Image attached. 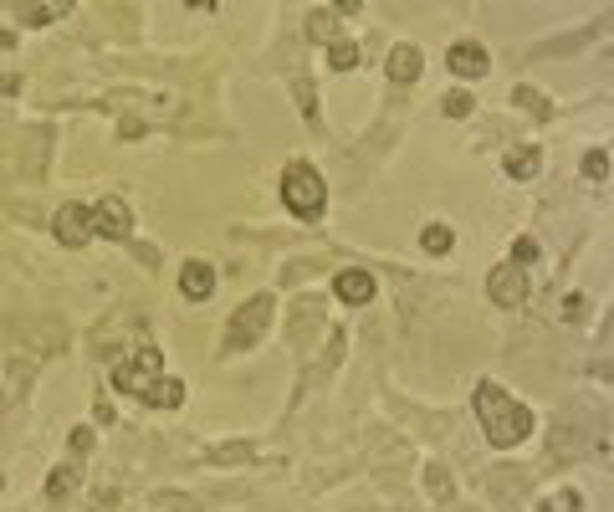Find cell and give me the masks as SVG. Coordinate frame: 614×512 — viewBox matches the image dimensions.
<instances>
[{
    "instance_id": "6da1fadb",
    "label": "cell",
    "mask_w": 614,
    "mask_h": 512,
    "mask_svg": "<svg viewBox=\"0 0 614 512\" xmlns=\"http://www.w3.org/2000/svg\"><path fill=\"white\" fill-rule=\"evenodd\" d=\"M471 405H476V420H481V431H487V441L497 451H512L533 436V410L512 400V390H502L497 379H481L476 390H471Z\"/></svg>"
},
{
    "instance_id": "7a4b0ae2",
    "label": "cell",
    "mask_w": 614,
    "mask_h": 512,
    "mask_svg": "<svg viewBox=\"0 0 614 512\" xmlns=\"http://www.w3.org/2000/svg\"><path fill=\"white\" fill-rule=\"evenodd\" d=\"M277 190H282V205H287L292 221H302V226H318V221H323V210H328V180H323L318 164L287 159Z\"/></svg>"
},
{
    "instance_id": "3957f363",
    "label": "cell",
    "mask_w": 614,
    "mask_h": 512,
    "mask_svg": "<svg viewBox=\"0 0 614 512\" xmlns=\"http://www.w3.org/2000/svg\"><path fill=\"white\" fill-rule=\"evenodd\" d=\"M272 318H277V297L272 292H251L246 303L226 318V333H221V359L226 354H251L261 338H267V328H272Z\"/></svg>"
},
{
    "instance_id": "277c9868",
    "label": "cell",
    "mask_w": 614,
    "mask_h": 512,
    "mask_svg": "<svg viewBox=\"0 0 614 512\" xmlns=\"http://www.w3.org/2000/svg\"><path fill=\"white\" fill-rule=\"evenodd\" d=\"M159 374H164V349H159V344H139L128 359H118V364H113V390L139 400Z\"/></svg>"
},
{
    "instance_id": "5b68a950",
    "label": "cell",
    "mask_w": 614,
    "mask_h": 512,
    "mask_svg": "<svg viewBox=\"0 0 614 512\" xmlns=\"http://www.w3.org/2000/svg\"><path fill=\"white\" fill-rule=\"evenodd\" d=\"M528 292H533L528 267L502 262V267H492V272H487V297H492L497 308H522V303H528Z\"/></svg>"
},
{
    "instance_id": "8992f818",
    "label": "cell",
    "mask_w": 614,
    "mask_h": 512,
    "mask_svg": "<svg viewBox=\"0 0 614 512\" xmlns=\"http://www.w3.org/2000/svg\"><path fill=\"white\" fill-rule=\"evenodd\" d=\"M128 241L134 236V210H128V200L123 195H103L98 205H93V241Z\"/></svg>"
},
{
    "instance_id": "52a82bcc",
    "label": "cell",
    "mask_w": 614,
    "mask_h": 512,
    "mask_svg": "<svg viewBox=\"0 0 614 512\" xmlns=\"http://www.w3.org/2000/svg\"><path fill=\"white\" fill-rule=\"evenodd\" d=\"M52 236L67 246V251H77V246H87L93 241V205H82V200H67L57 216H52Z\"/></svg>"
},
{
    "instance_id": "ba28073f",
    "label": "cell",
    "mask_w": 614,
    "mask_h": 512,
    "mask_svg": "<svg viewBox=\"0 0 614 512\" xmlns=\"http://www.w3.org/2000/svg\"><path fill=\"white\" fill-rule=\"evenodd\" d=\"M446 67H451L461 82H481V77L492 72V52L481 47V41L461 36V41H451V47H446Z\"/></svg>"
},
{
    "instance_id": "9c48e42d",
    "label": "cell",
    "mask_w": 614,
    "mask_h": 512,
    "mask_svg": "<svg viewBox=\"0 0 614 512\" xmlns=\"http://www.w3.org/2000/svg\"><path fill=\"white\" fill-rule=\"evenodd\" d=\"M374 292H379V282H374V272H364V267H343V272L333 277V297H338L343 308H369Z\"/></svg>"
},
{
    "instance_id": "30bf717a",
    "label": "cell",
    "mask_w": 614,
    "mask_h": 512,
    "mask_svg": "<svg viewBox=\"0 0 614 512\" xmlns=\"http://www.w3.org/2000/svg\"><path fill=\"white\" fill-rule=\"evenodd\" d=\"M215 282H221V272H215L205 256H190V262L180 267V297H185V303H210Z\"/></svg>"
},
{
    "instance_id": "8fae6325",
    "label": "cell",
    "mask_w": 614,
    "mask_h": 512,
    "mask_svg": "<svg viewBox=\"0 0 614 512\" xmlns=\"http://www.w3.org/2000/svg\"><path fill=\"white\" fill-rule=\"evenodd\" d=\"M420 72H425V52L415 47V41H394L389 57H384V82H400V88H410Z\"/></svg>"
},
{
    "instance_id": "7c38bea8",
    "label": "cell",
    "mask_w": 614,
    "mask_h": 512,
    "mask_svg": "<svg viewBox=\"0 0 614 512\" xmlns=\"http://www.w3.org/2000/svg\"><path fill=\"white\" fill-rule=\"evenodd\" d=\"M502 169H507L512 185H533V180L543 175V149H538V144H517V149H507Z\"/></svg>"
},
{
    "instance_id": "4fadbf2b",
    "label": "cell",
    "mask_w": 614,
    "mask_h": 512,
    "mask_svg": "<svg viewBox=\"0 0 614 512\" xmlns=\"http://www.w3.org/2000/svg\"><path fill=\"white\" fill-rule=\"evenodd\" d=\"M185 395H190V384H185L180 374H159L139 400H144L149 410H180V405H185Z\"/></svg>"
},
{
    "instance_id": "5bb4252c",
    "label": "cell",
    "mask_w": 614,
    "mask_h": 512,
    "mask_svg": "<svg viewBox=\"0 0 614 512\" xmlns=\"http://www.w3.org/2000/svg\"><path fill=\"white\" fill-rule=\"evenodd\" d=\"M456 246V231L446 226V221H430V226H420V251H430V256H446Z\"/></svg>"
},
{
    "instance_id": "9a60e30c",
    "label": "cell",
    "mask_w": 614,
    "mask_h": 512,
    "mask_svg": "<svg viewBox=\"0 0 614 512\" xmlns=\"http://www.w3.org/2000/svg\"><path fill=\"white\" fill-rule=\"evenodd\" d=\"M328 67L333 72H354L359 67V41H348V36L328 41Z\"/></svg>"
},
{
    "instance_id": "2e32d148",
    "label": "cell",
    "mask_w": 614,
    "mask_h": 512,
    "mask_svg": "<svg viewBox=\"0 0 614 512\" xmlns=\"http://www.w3.org/2000/svg\"><path fill=\"white\" fill-rule=\"evenodd\" d=\"M77 482H82L77 461H67V466H52V477H47V497H67Z\"/></svg>"
},
{
    "instance_id": "e0dca14e",
    "label": "cell",
    "mask_w": 614,
    "mask_h": 512,
    "mask_svg": "<svg viewBox=\"0 0 614 512\" xmlns=\"http://www.w3.org/2000/svg\"><path fill=\"white\" fill-rule=\"evenodd\" d=\"M441 113H446V118H471V113H476V93H471V88H451V93L441 98Z\"/></svg>"
},
{
    "instance_id": "ac0fdd59",
    "label": "cell",
    "mask_w": 614,
    "mask_h": 512,
    "mask_svg": "<svg viewBox=\"0 0 614 512\" xmlns=\"http://www.w3.org/2000/svg\"><path fill=\"white\" fill-rule=\"evenodd\" d=\"M538 256H543V246H538V236H517V241L507 246V262H512V267H533V262H538Z\"/></svg>"
},
{
    "instance_id": "d6986e66",
    "label": "cell",
    "mask_w": 614,
    "mask_h": 512,
    "mask_svg": "<svg viewBox=\"0 0 614 512\" xmlns=\"http://www.w3.org/2000/svg\"><path fill=\"white\" fill-rule=\"evenodd\" d=\"M579 175H584L589 185H604V180H609V154H604V149H589V154L579 159Z\"/></svg>"
},
{
    "instance_id": "ffe728a7",
    "label": "cell",
    "mask_w": 614,
    "mask_h": 512,
    "mask_svg": "<svg viewBox=\"0 0 614 512\" xmlns=\"http://www.w3.org/2000/svg\"><path fill=\"white\" fill-rule=\"evenodd\" d=\"M333 16H338V6H318V11H307V36L328 41V36H333ZM333 41H338V36H333Z\"/></svg>"
},
{
    "instance_id": "44dd1931",
    "label": "cell",
    "mask_w": 614,
    "mask_h": 512,
    "mask_svg": "<svg viewBox=\"0 0 614 512\" xmlns=\"http://www.w3.org/2000/svg\"><path fill=\"white\" fill-rule=\"evenodd\" d=\"M512 103H522V108H528L538 123H543V118H553V108H548V98H543L538 88H517V93H512Z\"/></svg>"
},
{
    "instance_id": "7402d4cb",
    "label": "cell",
    "mask_w": 614,
    "mask_h": 512,
    "mask_svg": "<svg viewBox=\"0 0 614 512\" xmlns=\"http://www.w3.org/2000/svg\"><path fill=\"white\" fill-rule=\"evenodd\" d=\"M62 16V6H21V21L26 26H52Z\"/></svg>"
},
{
    "instance_id": "603a6c76",
    "label": "cell",
    "mask_w": 614,
    "mask_h": 512,
    "mask_svg": "<svg viewBox=\"0 0 614 512\" xmlns=\"http://www.w3.org/2000/svg\"><path fill=\"white\" fill-rule=\"evenodd\" d=\"M154 502L169 507V512H200V502H195V497H180V492H159Z\"/></svg>"
},
{
    "instance_id": "cb8c5ba5",
    "label": "cell",
    "mask_w": 614,
    "mask_h": 512,
    "mask_svg": "<svg viewBox=\"0 0 614 512\" xmlns=\"http://www.w3.org/2000/svg\"><path fill=\"white\" fill-rule=\"evenodd\" d=\"M72 451H77V456L93 451V425H77V431H72Z\"/></svg>"
},
{
    "instance_id": "d4e9b609",
    "label": "cell",
    "mask_w": 614,
    "mask_h": 512,
    "mask_svg": "<svg viewBox=\"0 0 614 512\" xmlns=\"http://www.w3.org/2000/svg\"><path fill=\"white\" fill-rule=\"evenodd\" d=\"M11 47H16V31H11V26H0V52H11Z\"/></svg>"
},
{
    "instance_id": "484cf974",
    "label": "cell",
    "mask_w": 614,
    "mask_h": 512,
    "mask_svg": "<svg viewBox=\"0 0 614 512\" xmlns=\"http://www.w3.org/2000/svg\"><path fill=\"white\" fill-rule=\"evenodd\" d=\"M0 492H6V482H0Z\"/></svg>"
}]
</instances>
